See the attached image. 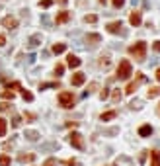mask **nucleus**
Masks as SVG:
<instances>
[{"label":"nucleus","instance_id":"nucleus-2","mask_svg":"<svg viewBox=\"0 0 160 166\" xmlns=\"http://www.w3.org/2000/svg\"><path fill=\"white\" fill-rule=\"evenodd\" d=\"M131 74H133V69H131V63L127 59L119 61V67H117V78L119 80H125V78H129Z\"/></svg>","mask_w":160,"mask_h":166},{"label":"nucleus","instance_id":"nucleus-24","mask_svg":"<svg viewBox=\"0 0 160 166\" xmlns=\"http://www.w3.org/2000/svg\"><path fill=\"white\" fill-rule=\"evenodd\" d=\"M6 129H8V123H6L4 117H0V137L6 135Z\"/></svg>","mask_w":160,"mask_h":166},{"label":"nucleus","instance_id":"nucleus-39","mask_svg":"<svg viewBox=\"0 0 160 166\" xmlns=\"http://www.w3.org/2000/svg\"><path fill=\"white\" fill-rule=\"evenodd\" d=\"M100 98H101V100L110 98V90H101V92H100Z\"/></svg>","mask_w":160,"mask_h":166},{"label":"nucleus","instance_id":"nucleus-35","mask_svg":"<svg viewBox=\"0 0 160 166\" xmlns=\"http://www.w3.org/2000/svg\"><path fill=\"white\" fill-rule=\"evenodd\" d=\"M43 166H57V158H47V160L43 162Z\"/></svg>","mask_w":160,"mask_h":166},{"label":"nucleus","instance_id":"nucleus-25","mask_svg":"<svg viewBox=\"0 0 160 166\" xmlns=\"http://www.w3.org/2000/svg\"><path fill=\"white\" fill-rule=\"evenodd\" d=\"M110 57H101V59H100V67L101 69H110Z\"/></svg>","mask_w":160,"mask_h":166},{"label":"nucleus","instance_id":"nucleus-34","mask_svg":"<svg viewBox=\"0 0 160 166\" xmlns=\"http://www.w3.org/2000/svg\"><path fill=\"white\" fill-rule=\"evenodd\" d=\"M111 4L115 8H123V6H125V0H111Z\"/></svg>","mask_w":160,"mask_h":166},{"label":"nucleus","instance_id":"nucleus-44","mask_svg":"<svg viewBox=\"0 0 160 166\" xmlns=\"http://www.w3.org/2000/svg\"><path fill=\"white\" fill-rule=\"evenodd\" d=\"M4 43H6V37H4V35H0V47H2Z\"/></svg>","mask_w":160,"mask_h":166},{"label":"nucleus","instance_id":"nucleus-17","mask_svg":"<svg viewBox=\"0 0 160 166\" xmlns=\"http://www.w3.org/2000/svg\"><path fill=\"white\" fill-rule=\"evenodd\" d=\"M18 160L20 162H33L35 160V154H26V153H21V154H18Z\"/></svg>","mask_w":160,"mask_h":166},{"label":"nucleus","instance_id":"nucleus-1","mask_svg":"<svg viewBox=\"0 0 160 166\" xmlns=\"http://www.w3.org/2000/svg\"><path fill=\"white\" fill-rule=\"evenodd\" d=\"M129 53L135 57V61H144V55H147V43H144V41H137L135 45L129 47Z\"/></svg>","mask_w":160,"mask_h":166},{"label":"nucleus","instance_id":"nucleus-13","mask_svg":"<svg viewBox=\"0 0 160 166\" xmlns=\"http://www.w3.org/2000/svg\"><path fill=\"white\" fill-rule=\"evenodd\" d=\"M150 166H160V150L150 153Z\"/></svg>","mask_w":160,"mask_h":166},{"label":"nucleus","instance_id":"nucleus-37","mask_svg":"<svg viewBox=\"0 0 160 166\" xmlns=\"http://www.w3.org/2000/svg\"><path fill=\"white\" fill-rule=\"evenodd\" d=\"M12 125H14V127H20V125H21V117H18V115H16V117L12 119Z\"/></svg>","mask_w":160,"mask_h":166},{"label":"nucleus","instance_id":"nucleus-5","mask_svg":"<svg viewBox=\"0 0 160 166\" xmlns=\"http://www.w3.org/2000/svg\"><path fill=\"white\" fill-rule=\"evenodd\" d=\"M144 80H147V78H144V74H143V73H137V78H135L133 82H129V86L125 88V92H127V94H133L137 88H139V84L144 82Z\"/></svg>","mask_w":160,"mask_h":166},{"label":"nucleus","instance_id":"nucleus-20","mask_svg":"<svg viewBox=\"0 0 160 166\" xmlns=\"http://www.w3.org/2000/svg\"><path fill=\"white\" fill-rule=\"evenodd\" d=\"M160 96V86H152L148 88V98H158Z\"/></svg>","mask_w":160,"mask_h":166},{"label":"nucleus","instance_id":"nucleus-7","mask_svg":"<svg viewBox=\"0 0 160 166\" xmlns=\"http://www.w3.org/2000/svg\"><path fill=\"white\" fill-rule=\"evenodd\" d=\"M43 43V37H41V33H33L30 39H27V49H37L39 45Z\"/></svg>","mask_w":160,"mask_h":166},{"label":"nucleus","instance_id":"nucleus-40","mask_svg":"<svg viewBox=\"0 0 160 166\" xmlns=\"http://www.w3.org/2000/svg\"><path fill=\"white\" fill-rule=\"evenodd\" d=\"M35 59H37V57H35L33 53H30V55H27V63H30V64H33V63H35Z\"/></svg>","mask_w":160,"mask_h":166},{"label":"nucleus","instance_id":"nucleus-42","mask_svg":"<svg viewBox=\"0 0 160 166\" xmlns=\"http://www.w3.org/2000/svg\"><path fill=\"white\" fill-rule=\"evenodd\" d=\"M6 110H10V106H8V102H2L0 104V111H6Z\"/></svg>","mask_w":160,"mask_h":166},{"label":"nucleus","instance_id":"nucleus-3","mask_svg":"<svg viewBox=\"0 0 160 166\" xmlns=\"http://www.w3.org/2000/svg\"><path fill=\"white\" fill-rule=\"evenodd\" d=\"M59 104L63 107H67V110H70V107L74 106V94L72 92H61L59 94Z\"/></svg>","mask_w":160,"mask_h":166},{"label":"nucleus","instance_id":"nucleus-15","mask_svg":"<svg viewBox=\"0 0 160 166\" xmlns=\"http://www.w3.org/2000/svg\"><path fill=\"white\" fill-rule=\"evenodd\" d=\"M68 20H70V12H61L59 16H57L55 24H64V21H68Z\"/></svg>","mask_w":160,"mask_h":166},{"label":"nucleus","instance_id":"nucleus-11","mask_svg":"<svg viewBox=\"0 0 160 166\" xmlns=\"http://www.w3.org/2000/svg\"><path fill=\"white\" fill-rule=\"evenodd\" d=\"M141 21H143V18H141V12L133 10V12H131V16H129V24L137 27V26H141Z\"/></svg>","mask_w":160,"mask_h":166},{"label":"nucleus","instance_id":"nucleus-18","mask_svg":"<svg viewBox=\"0 0 160 166\" xmlns=\"http://www.w3.org/2000/svg\"><path fill=\"white\" fill-rule=\"evenodd\" d=\"M64 51H67V43H55V45H53V53L55 55H61Z\"/></svg>","mask_w":160,"mask_h":166},{"label":"nucleus","instance_id":"nucleus-29","mask_svg":"<svg viewBox=\"0 0 160 166\" xmlns=\"http://www.w3.org/2000/svg\"><path fill=\"white\" fill-rule=\"evenodd\" d=\"M21 96H24V100H27V102H31V100H33V94H31V92H27L26 88L21 90Z\"/></svg>","mask_w":160,"mask_h":166},{"label":"nucleus","instance_id":"nucleus-41","mask_svg":"<svg viewBox=\"0 0 160 166\" xmlns=\"http://www.w3.org/2000/svg\"><path fill=\"white\" fill-rule=\"evenodd\" d=\"M64 164H67V166H78V162L74 160V158H68V160L64 162Z\"/></svg>","mask_w":160,"mask_h":166},{"label":"nucleus","instance_id":"nucleus-48","mask_svg":"<svg viewBox=\"0 0 160 166\" xmlns=\"http://www.w3.org/2000/svg\"><path fill=\"white\" fill-rule=\"evenodd\" d=\"M100 2H101V4H106V0H100Z\"/></svg>","mask_w":160,"mask_h":166},{"label":"nucleus","instance_id":"nucleus-10","mask_svg":"<svg viewBox=\"0 0 160 166\" xmlns=\"http://www.w3.org/2000/svg\"><path fill=\"white\" fill-rule=\"evenodd\" d=\"M86 43H88L90 47L98 45V43H101V35L100 33H88V35H86Z\"/></svg>","mask_w":160,"mask_h":166},{"label":"nucleus","instance_id":"nucleus-22","mask_svg":"<svg viewBox=\"0 0 160 166\" xmlns=\"http://www.w3.org/2000/svg\"><path fill=\"white\" fill-rule=\"evenodd\" d=\"M84 21H86V24H96V21H98V16H96V14H86V16H84Z\"/></svg>","mask_w":160,"mask_h":166},{"label":"nucleus","instance_id":"nucleus-33","mask_svg":"<svg viewBox=\"0 0 160 166\" xmlns=\"http://www.w3.org/2000/svg\"><path fill=\"white\" fill-rule=\"evenodd\" d=\"M111 98H113V102H119V100H121V92L119 90H113L111 92Z\"/></svg>","mask_w":160,"mask_h":166},{"label":"nucleus","instance_id":"nucleus-36","mask_svg":"<svg viewBox=\"0 0 160 166\" xmlns=\"http://www.w3.org/2000/svg\"><path fill=\"white\" fill-rule=\"evenodd\" d=\"M2 96H4V100H12L14 98V92H10V88H8V90H4Z\"/></svg>","mask_w":160,"mask_h":166},{"label":"nucleus","instance_id":"nucleus-38","mask_svg":"<svg viewBox=\"0 0 160 166\" xmlns=\"http://www.w3.org/2000/svg\"><path fill=\"white\" fill-rule=\"evenodd\" d=\"M51 4H53V0H41L39 2V6H43V8H49Z\"/></svg>","mask_w":160,"mask_h":166},{"label":"nucleus","instance_id":"nucleus-4","mask_svg":"<svg viewBox=\"0 0 160 166\" xmlns=\"http://www.w3.org/2000/svg\"><path fill=\"white\" fill-rule=\"evenodd\" d=\"M68 143H70V145L74 147V149H78V150H82V149H84V137L80 135L78 131H72V133L68 135Z\"/></svg>","mask_w":160,"mask_h":166},{"label":"nucleus","instance_id":"nucleus-6","mask_svg":"<svg viewBox=\"0 0 160 166\" xmlns=\"http://www.w3.org/2000/svg\"><path fill=\"white\" fill-rule=\"evenodd\" d=\"M106 27H107V31H110V33H115V35H117V33L127 35V31L123 30V24H121V21H110Z\"/></svg>","mask_w":160,"mask_h":166},{"label":"nucleus","instance_id":"nucleus-8","mask_svg":"<svg viewBox=\"0 0 160 166\" xmlns=\"http://www.w3.org/2000/svg\"><path fill=\"white\" fill-rule=\"evenodd\" d=\"M2 26L6 27V30H16V27H18V20L14 16H4L2 18Z\"/></svg>","mask_w":160,"mask_h":166},{"label":"nucleus","instance_id":"nucleus-14","mask_svg":"<svg viewBox=\"0 0 160 166\" xmlns=\"http://www.w3.org/2000/svg\"><path fill=\"white\" fill-rule=\"evenodd\" d=\"M24 137H26L27 141H31V143H35V141L39 139V133H37V131H33V129H27V131H26V135H24Z\"/></svg>","mask_w":160,"mask_h":166},{"label":"nucleus","instance_id":"nucleus-26","mask_svg":"<svg viewBox=\"0 0 160 166\" xmlns=\"http://www.w3.org/2000/svg\"><path fill=\"white\" fill-rule=\"evenodd\" d=\"M96 88H98V84H96V82H92V84L88 86V90H86V92L82 94V96H84V98H88V96H90V94H92L94 90H96Z\"/></svg>","mask_w":160,"mask_h":166},{"label":"nucleus","instance_id":"nucleus-46","mask_svg":"<svg viewBox=\"0 0 160 166\" xmlns=\"http://www.w3.org/2000/svg\"><path fill=\"white\" fill-rule=\"evenodd\" d=\"M131 4H133V6H137V4H139V0H131Z\"/></svg>","mask_w":160,"mask_h":166},{"label":"nucleus","instance_id":"nucleus-27","mask_svg":"<svg viewBox=\"0 0 160 166\" xmlns=\"http://www.w3.org/2000/svg\"><path fill=\"white\" fill-rule=\"evenodd\" d=\"M41 24L45 27H51V18L47 16V14H41Z\"/></svg>","mask_w":160,"mask_h":166},{"label":"nucleus","instance_id":"nucleus-23","mask_svg":"<svg viewBox=\"0 0 160 166\" xmlns=\"http://www.w3.org/2000/svg\"><path fill=\"white\" fill-rule=\"evenodd\" d=\"M45 88H61V84L59 82H45L39 86V90H45Z\"/></svg>","mask_w":160,"mask_h":166},{"label":"nucleus","instance_id":"nucleus-47","mask_svg":"<svg viewBox=\"0 0 160 166\" xmlns=\"http://www.w3.org/2000/svg\"><path fill=\"white\" fill-rule=\"evenodd\" d=\"M156 113H158V115H160V104H158V106H156Z\"/></svg>","mask_w":160,"mask_h":166},{"label":"nucleus","instance_id":"nucleus-19","mask_svg":"<svg viewBox=\"0 0 160 166\" xmlns=\"http://www.w3.org/2000/svg\"><path fill=\"white\" fill-rule=\"evenodd\" d=\"M117 117V111H106L101 113V121H110V119H115Z\"/></svg>","mask_w":160,"mask_h":166},{"label":"nucleus","instance_id":"nucleus-31","mask_svg":"<svg viewBox=\"0 0 160 166\" xmlns=\"http://www.w3.org/2000/svg\"><path fill=\"white\" fill-rule=\"evenodd\" d=\"M117 133H119V127H110L104 131V135H117Z\"/></svg>","mask_w":160,"mask_h":166},{"label":"nucleus","instance_id":"nucleus-21","mask_svg":"<svg viewBox=\"0 0 160 166\" xmlns=\"http://www.w3.org/2000/svg\"><path fill=\"white\" fill-rule=\"evenodd\" d=\"M57 149H59V143H45L41 147V150H57Z\"/></svg>","mask_w":160,"mask_h":166},{"label":"nucleus","instance_id":"nucleus-30","mask_svg":"<svg viewBox=\"0 0 160 166\" xmlns=\"http://www.w3.org/2000/svg\"><path fill=\"white\" fill-rule=\"evenodd\" d=\"M63 73H64V64H57L55 67V76H63Z\"/></svg>","mask_w":160,"mask_h":166},{"label":"nucleus","instance_id":"nucleus-43","mask_svg":"<svg viewBox=\"0 0 160 166\" xmlns=\"http://www.w3.org/2000/svg\"><path fill=\"white\" fill-rule=\"evenodd\" d=\"M152 49H154L156 53H160V41H154V45H152Z\"/></svg>","mask_w":160,"mask_h":166},{"label":"nucleus","instance_id":"nucleus-16","mask_svg":"<svg viewBox=\"0 0 160 166\" xmlns=\"http://www.w3.org/2000/svg\"><path fill=\"white\" fill-rule=\"evenodd\" d=\"M139 135L141 137H150L152 135V127L150 125H141L139 127Z\"/></svg>","mask_w":160,"mask_h":166},{"label":"nucleus","instance_id":"nucleus-28","mask_svg":"<svg viewBox=\"0 0 160 166\" xmlns=\"http://www.w3.org/2000/svg\"><path fill=\"white\" fill-rule=\"evenodd\" d=\"M10 156H6V154H2V156H0V166H10Z\"/></svg>","mask_w":160,"mask_h":166},{"label":"nucleus","instance_id":"nucleus-12","mask_svg":"<svg viewBox=\"0 0 160 166\" xmlns=\"http://www.w3.org/2000/svg\"><path fill=\"white\" fill-rule=\"evenodd\" d=\"M67 63H68V67H70V69H78L80 64H82V61H80L76 55H72V53L67 57Z\"/></svg>","mask_w":160,"mask_h":166},{"label":"nucleus","instance_id":"nucleus-45","mask_svg":"<svg viewBox=\"0 0 160 166\" xmlns=\"http://www.w3.org/2000/svg\"><path fill=\"white\" fill-rule=\"evenodd\" d=\"M154 76H156V80H160V69L156 70V74H154Z\"/></svg>","mask_w":160,"mask_h":166},{"label":"nucleus","instance_id":"nucleus-32","mask_svg":"<svg viewBox=\"0 0 160 166\" xmlns=\"http://www.w3.org/2000/svg\"><path fill=\"white\" fill-rule=\"evenodd\" d=\"M129 107H131V110H139V107H141V100H133V102L129 104Z\"/></svg>","mask_w":160,"mask_h":166},{"label":"nucleus","instance_id":"nucleus-9","mask_svg":"<svg viewBox=\"0 0 160 166\" xmlns=\"http://www.w3.org/2000/svg\"><path fill=\"white\" fill-rule=\"evenodd\" d=\"M84 80H86V74L84 73H74V74H72V78H70V84L72 86H82Z\"/></svg>","mask_w":160,"mask_h":166}]
</instances>
